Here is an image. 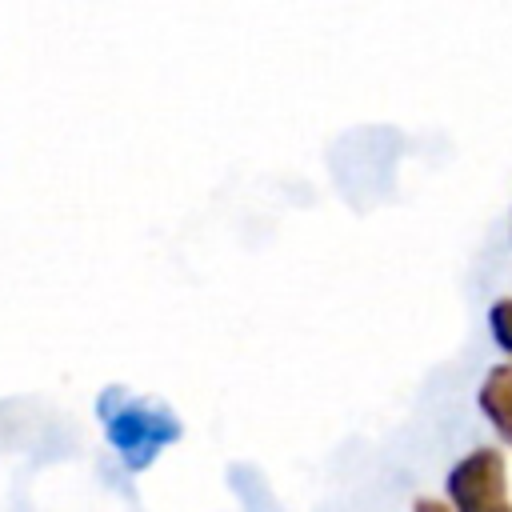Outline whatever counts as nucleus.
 I'll list each match as a JSON object with an SVG mask.
<instances>
[{
	"label": "nucleus",
	"mask_w": 512,
	"mask_h": 512,
	"mask_svg": "<svg viewBox=\"0 0 512 512\" xmlns=\"http://www.w3.org/2000/svg\"><path fill=\"white\" fill-rule=\"evenodd\" d=\"M448 512H512L508 460L500 448H472L452 464L448 480Z\"/></svg>",
	"instance_id": "nucleus-1"
},
{
	"label": "nucleus",
	"mask_w": 512,
	"mask_h": 512,
	"mask_svg": "<svg viewBox=\"0 0 512 512\" xmlns=\"http://www.w3.org/2000/svg\"><path fill=\"white\" fill-rule=\"evenodd\" d=\"M104 428L128 468H148L160 456V448L180 436V424L168 412H156V408H144L132 400H124L120 412H104Z\"/></svg>",
	"instance_id": "nucleus-2"
},
{
	"label": "nucleus",
	"mask_w": 512,
	"mask_h": 512,
	"mask_svg": "<svg viewBox=\"0 0 512 512\" xmlns=\"http://www.w3.org/2000/svg\"><path fill=\"white\" fill-rule=\"evenodd\" d=\"M476 404L488 416V424L512 444V360L488 368V376H484V384L476 392Z\"/></svg>",
	"instance_id": "nucleus-3"
},
{
	"label": "nucleus",
	"mask_w": 512,
	"mask_h": 512,
	"mask_svg": "<svg viewBox=\"0 0 512 512\" xmlns=\"http://www.w3.org/2000/svg\"><path fill=\"white\" fill-rule=\"evenodd\" d=\"M488 332H492L496 348L508 352V360H512V296H500L488 308Z\"/></svg>",
	"instance_id": "nucleus-4"
},
{
	"label": "nucleus",
	"mask_w": 512,
	"mask_h": 512,
	"mask_svg": "<svg viewBox=\"0 0 512 512\" xmlns=\"http://www.w3.org/2000/svg\"><path fill=\"white\" fill-rule=\"evenodd\" d=\"M412 512H448V504H440V500H432V496H420V500L412 504Z\"/></svg>",
	"instance_id": "nucleus-5"
}]
</instances>
